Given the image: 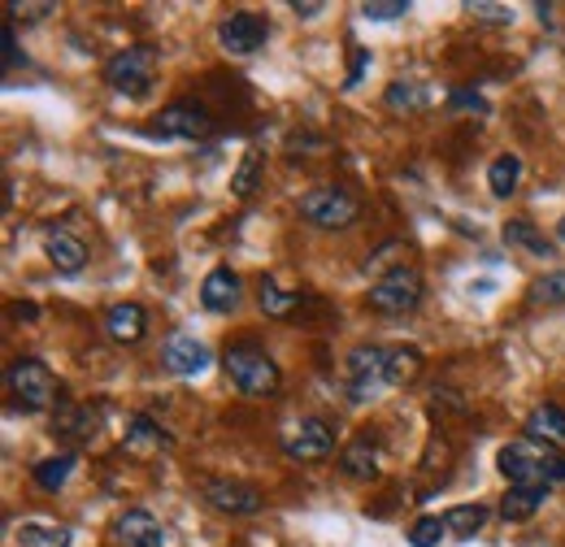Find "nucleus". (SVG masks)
<instances>
[{
    "label": "nucleus",
    "mask_w": 565,
    "mask_h": 547,
    "mask_svg": "<svg viewBox=\"0 0 565 547\" xmlns=\"http://www.w3.org/2000/svg\"><path fill=\"white\" fill-rule=\"evenodd\" d=\"M418 369H423V352H418V347H409V343H392V347H387V383H392V387L414 383Z\"/></svg>",
    "instance_id": "nucleus-24"
},
{
    "label": "nucleus",
    "mask_w": 565,
    "mask_h": 547,
    "mask_svg": "<svg viewBox=\"0 0 565 547\" xmlns=\"http://www.w3.org/2000/svg\"><path fill=\"white\" fill-rule=\"evenodd\" d=\"M518 179H522V157L518 152H500L488 165V187H492L495 201H509L518 192Z\"/></svg>",
    "instance_id": "nucleus-23"
},
{
    "label": "nucleus",
    "mask_w": 565,
    "mask_h": 547,
    "mask_svg": "<svg viewBox=\"0 0 565 547\" xmlns=\"http://www.w3.org/2000/svg\"><path fill=\"white\" fill-rule=\"evenodd\" d=\"M500 235H504L509 248H522V253H531V257H553V239H548L544 230H535L526 217H509Z\"/></svg>",
    "instance_id": "nucleus-21"
},
{
    "label": "nucleus",
    "mask_w": 565,
    "mask_h": 547,
    "mask_svg": "<svg viewBox=\"0 0 565 547\" xmlns=\"http://www.w3.org/2000/svg\"><path fill=\"white\" fill-rule=\"evenodd\" d=\"M531 300H535V304H544V309H562L565 304V270L544 274V278L531 287Z\"/></svg>",
    "instance_id": "nucleus-29"
},
{
    "label": "nucleus",
    "mask_w": 565,
    "mask_h": 547,
    "mask_svg": "<svg viewBox=\"0 0 565 547\" xmlns=\"http://www.w3.org/2000/svg\"><path fill=\"white\" fill-rule=\"evenodd\" d=\"M257 304H262L266 318H291V313L305 304V296H300V291H282L275 278H262V282H257Z\"/></svg>",
    "instance_id": "nucleus-22"
},
{
    "label": "nucleus",
    "mask_w": 565,
    "mask_h": 547,
    "mask_svg": "<svg viewBox=\"0 0 565 547\" xmlns=\"http://www.w3.org/2000/svg\"><path fill=\"white\" fill-rule=\"evenodd\" d=\"M526 439L544 443V448H565V409L562 405H540L526 417Z\"/></svg>",
    "instance_id": "nucleus-20"
},
{
    "label": "nucleus",
    "mask_w": 565,
    "mask_h": 547,
    "mask_svg": "<svg viewBox=\"0 0 565 547\" xmlns=\"http://www.w3.org/2000/svg\"><path fill=\"white\" fill-rule=\"evenodd\" d=\"M379 461H383V448H379V439L370 430H361L353 443L340 452V470L349 479H379Z\"/></svg>",
    "instance_id": "nucleus-16"
},
{
    "label": "nucleus",
    "mask_w": 565,
    "mask_h": 547,
    "mask_svg": "<svg viewBox=\"0 0 565 547\" xmlns=\"http://www.w3.org/2000/svg\"><path fill=\"white\" fill-rule=\"evenodd\" d=\"M548 495H553V486H509L504 495H500V517L504 522H531L544 504H548Z\"/></svg>",
    "instance_id": "nucleus-19"
},
{
    "label": "nucleus",
    "mask_w": 565,
    "mask_h": 547,
    "mask_svg": "<svg viewBox=\"0 0 565 547\" xmlns=\"http://www.w3.org/2000/svg\"><path fill=\"white\" fill-rule=\"evenodd\" d=\"M74 465H78V457L74 452H62V457H44L40 465H35V482L44 486V491H62L66 479L74 474Z\"/></svg>",
    "instance_id": "nucleus-28"
},
{
    "label": "nucleus",
    "mask_w": 565,
    "mask_h": 547,
    "mask_svg": "<svg viewBox=\"0 0 565 547\" xmlns=\"http://www.w3.org/2000/svg\"><path fill=\"white\" fill-rule=\"evenodd\" d=\"M266 40H270V22H266L262 13H253V9H239V13H231V18L217 26V44H222L231 57H253V53L266 49Z\"/></svg>",
    "instance_id": "nucleus-9"
},
{
    "label": "nucleus",
    "mask_w": 565,
    "mask_h": 547,
    "mask_svg": "<svg viewBox=\"0 0 565 547\" xmlns=\"http://www.w3.org/2000/svg\"><path fill=\"white\" fill-rule=\"evenodd\" d=\"M405 13H409L405 0H365L361 4V18L365 22H392V18H405Z\"/></svg>",
    "instance_id": "nucleus-33"
},
{
    "label": "nucleus",
    "mask_w": 565,
    "mask_h": 547,
    "mask_svg": "<svg viewBox=\"0 0 565 547\" xmlns=\"http://www.w3.org/2000/svg\"><path fill=\"white\" fill-rule=\"evenodd\" d=\"M300 217L309 226H318V230H349L356 217H361V201H356L349 187L327 183V187H313V192L300 196Z\"/></svg>",
    "instance_id": "nucleus-4"
},
{
    "label": "nucleus",
    "mask_w": 565,
    "mask_h": 547,
    "mask_svg": "<svg viewBox=\"0 0 565 547\" xmlns=\"http://www.w3.org/2000/svg\"><path fill=\"white\" fill-rule=\"evenodd\" d=\"M557 239H562V244H565V217H562V222H557Z\"/></svg>",
    "instance_id": "nucleus-39"
},
{
    "label": "nucleus",
    "mask_w": 565,
    "mask_h": 547,
    "mask_svg": "<svg viewBox=\"0 0 565 547\" xmlns=\"http://www.w3.org/2000/svg\"><path fill=\"white\" fill-rule=\"evenodd\" d=\"M448 109H475V114H488V100H483L479 92H470V87H457V92H448Z\"/></svg>",
    "instance_id": "nucleus-35"
},
{
    "label": "nucleus",
    "mask_w": 565,
    "mask_h": 547,
    "mask_svg": "<svg viewBox=\"0 0 565 547\" xmlns=\"http://www.w3.org/2000/svg\"><path fill=\"white\" fill-rule=\"evenodd\" d=\"M105 335L114 343H140L148 335V309L136 304V300H122V304H114L109 313H105Z\"/></svg>",
    "instance_id": "nucleus-15"
},
{
    "label": "nucleus",
    "mask_w": 565,
    "mask_h": 547,
    "mask_svg": "<svg viewBox=\"0 0 565 547\" xmlns=\"http://www.w3.org/2000/svg\"><path fill=\"white\" fill-rule=\"evenodd\" d=\"M344 374H349V400L365 405V400H379L392 383H387V347L383 343H361L349 352L344 361Z\"/></svg>",
    "instance_id": "nucleus-6"
},
{
    "label": "nucleus",
    "mask_w": 565,
    "mask_h": 547,
    "mask_svg": "<svg viewBox=\"0 0 565 547\" xmlns=\"http://www.w3.org/2000/svg\"><path fill=\"white\" fill-rule=\"evenodd\" d=\"M213 131V118L192 105V100H174L157 114V136L161 139H205Z\"/></svg>",
    "instance_id": "nucleus-11"
},
{
    "label": "nucleus",
    "mask_w": 565,
    "mask_h": 547,
    "mask_svg": "<svg viewBox=\"0 0 565 547\" xmlns=\"http://www.w3.org/2000/svg\"><path fill=\"white\" fill-rule=\"evenodd\" d=\"M466 9H470V13L479 18V22H492V26H509V22H513V9H509V4H488V0H470Z\"/></svg>",
    "instance_id": "nucleus-34"
},
{
    "label": "nucleus",
    "mask_w": 565,
    "mask_h": 547,
    "mask_svg": "<svg viewBox=\"0 0 565 547\" xmlns=\"http://www.w3.org/2000/svg\"><path fill=\"white\" fill-rule=\"evenodd\" d=\"M483 522H488V508L483 504H457V508L444 513V530L452 539H475L483 530Z\"/></svg>",
    "instance_id": "nucleus-25"
},
{
    "label": "nucleus",
    "mask_w": 565,
    "mask_h": 547,
    "mask_svg": "<svg viewBox=\"0 0 565 547\" xmlns=\"http://www.w3.org/2000/svg\"><path fill=\"white\" fill-rule=\"evenodd\" d=\"M201 304H205L210 313H231V309L239 304V274L231 270V266H217V270L205 274V282H201Z\"/></svg>",
    "instance_id": "nucleus-17"
},
{
    "label": "nucleus",
    "mask_w": 565,
    "mask_h": 547,
    "mask_svg": "<svg viewBox=\"0 0 565 547\" xmlns=\"http://www.w3.org/2000/svg\"><path fill=\"white\" fill-rule=\"evenodd\" d=\"M53 435H62L71 443H92L100 435V409L74 405V400L57 405V412H53Z\"/></svg>",
    "instance_id": "nucleus-14"
},
{
    "label": "nucleus",
    "mask_w": 565,
    "mask_h": 547,
    "mask_svg": "<svg viewBox=\"0 0 565 547\" xmlns=\"http://www.w3.org/2000/svg\"><path fill=\"white\" fill-rule=\"evenodd\" d=\"M282 452L291 461H327L335 452V430L322 417H296L282 430Z\"/></svg>",
    "instance_id": "nucleus-8"
},
{
    "label": "nucleus",
    "mask_w": 565,
    "mask_h": 547,
    "mask_svg": "<svg viewBox=\"0 0 565 547\" xmlns=\"http://www.w3.org/2000/svg\"><path fill=\"white\" fill-rule=\"evenodd\" d=\"M114 539L122 547H166V526L143 508H127L114 522Z\"/></svg>",
    "instance_id": "nucleus-13"
},
{
    "label": "nucleus",
    "mask_w": 565,
    "mask_h": 547,
    "mask_svg": "<svg viewBox=\"0 0 565 547\" xmlns=\"http://www.w3.org/2000/svg\"><path fill=\"white\" fill-rule=\"evenodd\" d=\"M365 62H370V57H365V49H356L353 69H349V83H344V87H356V83H361V69H365Z\"/></svg>",
    "instance_id": "nucleus-37"
},
{
    "label": "nucleus",
    "mask_w": 565,
    "mask_h": 547,
    "mask_svg": "<svg viewBox=\"0 0 565 547\" xmlns=\"http://www.w3.org/2000/svg\"><path fill=\"white\" fill-rule=\"evenodd\" d=\"M222 369H226V378H231L244 396H275L282 383L279 365H275L270 352H262L257 343H235V347H226Z\"/></svg>",
    "instance_id": "nucleus-2"
},
{
    "label": "nucleus",
    "mask_w": 565,
    "mask_h": 547,
    "mask_svg": "<svg viewBox=\"0 0 565 547\" xmlns=\"http://www.w3.org/2000/svg\"><path fill=\"white\" fill-rule=\"evenodd\" d=\"M495 470L509 479V486H540V482L553 486L565 482V457H553V448L535 439H518L495 452Z\"/></svg>",
    "instance_id": "nucleus-1"
},
{
    "label": "nucleus",
    "mask_w": 565,
    "mask_h": 547,
    "mask_svg": "<svg viewBox=\"0 0 565 547\" xmlns=\"http://www.w3.org/2000/svg\"><path fill=\"white\" fill-rule=\"evenodd\" d=\"M18 547H71V530L53 522H22L18 526Z\"/></svg>",
    "instance_id": "nucleus-27"
},
{
    "label": "nucleus",
    "mask_w": 565,
    "mask_h": 547,
    "mask_svg": "<svg viewBox=\"0 0 565 547\" xmlns=\"http://www.w3.org/2000/svg\"><path fill=\"white\" fill-rule=\"evenodd\" d=\"M448 530H444V517L439 513H426V517H418L414 522V530H409V544L414 547H439V539H444Z\"/></svg>",
    "instance_id": "nucleus-31"
},
{
    "label": "nucleus",
    "mask_w": 565,
    "mask_h": 547,
    "mask_svg": "<svg viewBox=\"0 0 565 547\" xmlns=\"http://www.w3.org/2000/svg\"><path fill=\"white\" fill-rule=\"evenodd\" d=\"M201 495L210 500V508L217 513H231V517H257L266 508L262 491L248 486V482H231V479H205L201 482Z\"/></svg>",
    "instance_id": "nucleus-10"
},
{
    "label": "nucleus",
    "mask_w": 565,
    "mask_h": 547,
    "mask_svg": "<svg viewBox=\"0 0 565 547\" xmlns=\"http://www.w3.org/2000/svg\"><path fill=\"white\" fill-rule=\"evenodd\" d=\"M105 83L118 92V96H131V100H143L157 83V49L148 44H136V49H122L109 57L105 66Z\"/></svg>",
    "instance_id": "nucleus-5"
},
{
    "label": "nucleus",
    "mask_w": 565,
    "mask_h": 547,
    "mask_svg": "<svg viewBox=\"0 0 565 547\" xmlns=\"http://www.w3.org/2000/svg\"><path fill=\"white\" fill-rule=\"evenodd\" d=\"M253 183H257V152H248L244 170L235 174V192H239V196H248V192H253Z\"/></svg>",
    "instance_id": "nucleus-36"
},
{
    "label": "nucleus",
    "mask_w": 565,
    "mask_h": 547,
    "mask_svg": "<svg viewBox=\"0 0 565 547\" xmlns=\"http://www.w3.org/2000/svg\"><path fill=\"white\" fill-rule=\"evenodd\" d=\"M423 304V274L414 266H392L387 274L374 278L370 287V309L383 318H405Z\"/></svg>",
    "instance_id": "nucleus-3"
},
{
    "label": "nucleus",
    "mask_w": 565,
    "mask_h": 547,
    "mask_svg": "<svg viewBox=\"0 0 565 547\" xmlns=\"http://www.w3.org/2000/svg\"><path fill=\"white\" fill-rule=\"evenodd\" d=\"M44 257L57 274H78L87 266V244L74 239L71 230H49L44 235Z\"/></svg>",
    "instance_id": "nucleus-18"
},
{
    "label": "nucleus",
    "mask_w": 565,
    "mask_h": 547,
    "mask_svg": "<svg viewBox=\"0 0 565 547\" xmlns=\"http://www.w3.org/2000/svg\"><path fill=\"white\" fill-rule=\"evenodd\" d=\"M127 448H131V452H143V448H170V435H166V426L152 421L148 412H136V417L127 421Z\"/></svg>",
    "instance_id": "nucleus-26"
},
{
    "label": "nucleus",
    "mask_w": 565,
    "mask_h": 547,
    "mask_svg": "<svg viewBox=\"0 0 565 547\" xmlns=\"http://www.w3.org/2000/svg\"><path fill=\"white\" fill-rule=\"evenodd\" d=\"M161 361H166V369H170V374H179V378H196V374H205V369H210L213 352L196 340V335L179 331V335H170V340H166Z\"/></svg>",
    "instance_id": "nucleus-12"
},
{
    "label": "nucleus",
    "mask_w": 565,
    "mask_h": 547,
    "mask_svg": "<svg viewBox=\"0 0 565 547\" xmlns=\"http://www.w3.org/2000/svg\"><path fill=\"white\" fill-rule=\"evenodd\" d=\"M9 392H13L18 409L40 412L57 400V378H53V369H49L44 361L22 356V361H13V365H9Z\"/></svg>",
    "instance_id": "nucleus-7"
},
{
    "label": "nucleus",
    "mask_w": 565,
    "mask_h": 547,
    "mask_svg": "<svg viewBox=\"0 0 565 547\" xmlns=\"http://www.w3.org/2000/svg\"><path fill=\"white\" fill-rule=\"evenodd\" d=\"M4 13H9V18H22V22H40V18L57 13V4H53V0H9Z\"/></svg>",
    "instance_id": "nucleus-32"
},
{
    "label": "nucleus",
    "mask_w": 565,
    "mask_h": 547,
    "mask_svg": "<svg viewBox=\"0 0 565 547\" xmlns=\"http://www.w3.org/2000/svg\"><path fill=\"white\" fill-rule=\"evenodd\" d=\"M291 9H296V18H318V13L327 9V4H318V0H305V4H300V0H296Z\"/></svg>",
    "instance_id": "nucleus-38"
},
{
    "label": "nucleus",
    "mask_w": 565,
    "mask_h": 547,
    "mask_svg": "<svg viewBox=\"0 0 565 547\" xmlns=\"http://www.w3.org/2000/svg\"><path fill=\"white\" fill-rule=\"evenodd\" d=\"M383 100H387V109H423L430 96H426L423 83H405V78H401V83H392V87H387V96H383Z\"/></svg>",
    "instance_id": "nucleus-30"
}]
</instances>
